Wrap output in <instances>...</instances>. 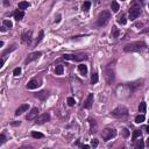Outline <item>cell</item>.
Masks as SVG:
<instances>
[{"label":"cell","mask_w":149,"mask_h":149,"mask_svg":"<svg viewBox=\"0 0 149 149\" xmlns=\"http://www.w3.org/2000/svg\"><path fill=\"white\" fill-rule=\"evenodd\" d=\"M110 19H111V13H110L108 11H103V12L98 15L97 25H98L99 27H103V26H105L107 22H108Z\"/></svg>","instance_id":"cell-1"},{"label":"cell","mask_w":149,"mask_h":149,"mask_svg":"<svg viewBox=\"0 0 149 149\" xmlns=\"http://www.w3.org/2000/svg\"><path fill=\"white\" fill-rule=\"evenodd\" d=\"M146 47L143 42H135V43H131V44H127L124 48V50L126 53H133V51H140Z\"/></svg>","instance_id":"cell-2"},{"label":"cell","mask_w":149,"mask_h":149,"mask_svg":"<svg viewBox=\"0 0 149 149\" xmlns=\"http://www.w3.org/2000/svg\"><path fill=\"white\" fill-rule=\"evenodd\" d=\"M140 13H141L140 5L139 4H133V6H131V8H129V19L132 21L137 19V16L140 15Z\"/></svg>","instance_id":"cell-3"},{"label":"cell","mask_w":149,"mask_h":149,"mask_svg":"<svg viewBox=\"0 0 149 149\" xmlns=\"http://www.w3.org/2000/svg\"><path fill=\"white\" fill-rule=\"evenodd\" d=\"M116 135V131L114 128H105L101 132V137H103L105 141H108V140L113 139Z\"/></svg>","instance_id":"cell-4"},{"label":"cell","mask_w":149,"mask_h":149,"mask_svg":"<svg viewBox=\"0 0 149 149\" xmlns=\"http://www.w3.org/2000/svg\"><path fill=\"white\" fill-rule=\"evenodd\" d=\"M128 114V108L125 106H118L112 111V115L113 116H124Z\"/></svg>","instance_id":"cell-5"},{"label":"cell","mask_w":149,"mask_h":149,"mask_svg":"<svg viewBox=\"0 0 149 149\" xmlns=\"http://www.w3.org/2000/svg\"><path fill=\"white\" fill-rule=\"evenodd\" d=\"M114 70L111 66H107L106 70H105V79H106L107 84H112L114 82Z\"/></svg>","instance_id":"cell-6"},{"label":"cell","mask_w":149,"mask_h":149,"mask_svg":"<svg viewBox=\"0 0 149 149\" xmlns=\"http://www.w3.org/2000/svg\"><path fill=\"white\" fill-rule=\"evenodd\" d=\"M49 120H50V114H49V113H43V114H41L37 119H36V124L42 125V124H44V122L49 121Z\"/></svg>","instance_id":"cell-7"},{"label":"cell","mask_w":149,"mask_h":149,"mask_svg":"<svg viewBox=\"0 0 149 149\" xmlns=\"http://www.w3.org/2000/svg\"><path fill=\"white\" fill-rule=\"evenodd\" d=\"M32 36H33V32L32 31H26L25 33L21 35V41L25 43H29L32 41Z\"/></svg>","instance_id":"cell-8"},{"label":"cell","mask_w":149,"mask_h":149,"mask_svg":"<svg viewBox=\"0 0 149 149\" xmlns=\"http://www.w3.org/2000/svg\"><path fill=\"white\" fill-rule=\"evenodd\" d=\"M40 83H41L40 79H37V78H33V79H31V81H29V83L27 84V88H29V90H34V88L38 87V86L41 85Z\"/></svg>","instance_id":"cell-9"},{"label":"cell","mask_w":149,"mask_h":149,"mask_svg":"<svg viewBox=\"0 0 149 149\" xmlns=\"http://www.w3.org/2000/svg\"><path fill=\"white\" fill-rule=\"evenodd\" d=\"M41 55H42V53H40V51H37V53H33V54H31V55H29L27 58H26L25 63H26V64H28V63H31V62L35 61V59H37V58L40 57Z\"/></svg>","instance_id":"cell-10"},{"label":"cell","mask_w":149,"mask_h":149,"mask_svg":"<svg viewBox=\"0 0 149 149\" xmlns=\"http://www.w3.org/2000/svg\"><path fill=\"white\" fill-rule=\"evenodd\" d=\"M37 114H38V108L37 107H33V108L31 110V112H28L27 120H33V119H35L36 116H37Z\"/></svg>","instance_id":"cell-11"},{"label":"cell","mask_w":149,"mask_h":149,"mask_svg":"<svg viewBox=\"0 0 149 149\" xmlns=\"http://www.w3.org/2000/svg\"><path fill=\"white\" fill-rule=\"evenodd\" d=\"M92 104H93V93H90L87 96L85 100V104H84V108H91Z\"/></svg>","instance_id":"cell-12"},{"label":"cell","mask_w":149,"mask_h":149,"mask_svg":"<svg viewBox=\"0 0 149 149\" xmlns=\"http://www.w3.org/2000/svg\"><path fill=\"white\" fill-rule=\"evenodd\" d=\"M28 108H29V105H28V104H23V105H21V106L15 111V115H16V116L21 115V114H22L23 112H27Z\"/></svg>","instance_id":"cell-13"},{"label":"cell","mask_w":149,"mask_h":149,"mask_svg":"<svg viewBox=\"0 0 149 149\" xmlns=\"http://www.w3.org/2000/svg\"><path fill=\"white\" fill-rule=\"evenodd\" d=\"M88 124H90V131H91V133H96L98 131V126H97V122L94 119L92 118L88 119Z\"/></svg>","instance_id":"cell-14"},{"label":"cell","mask_w":149,"mask_h":149,"mask_svg":"<svg viewBox=\"0 0 149 149\" xmlns=\"http://www.w3.org/2000/svg\"><path fill=\"white\" fill-rule=\"evenodd\" d=\"M23 16H25V12H23V11L18 9V11H15V12H14V19H15L16 21L22 20Z\"/></svg>","instance_id":"cell-15"},{"label":"cell","mask_w":149,"mask_h":149,"mask_svg":"<svg viewBox=\"0 0 149 149\" xmlns=\"http://www.w3.org/2000/svg\"><path fill=\"white\" fill-rule=\"evenodd\" d=\"M144 148V141L142 139L136 140L135 142V146H134V149H143Z\"/></svg>","instance_id":"cell-16"},{"label":"cell","mask_w":149,"mask_h":149,"mask_svg":"<svg viewBox=\"0 0 149 149\" xmlns=\"http://www.w3.org/2000/svg\"><path fill=\"white\" fill-rule=\"evenodd\" d=\"M35 97H36V98H38V99H41V100H46L47 97H48V92H46V91H41L40 93H36V94H35Z\"/></svg>","instance_id":"cell-17"},{"label":"cell","mask_w":149,"mask_h":149,"mask_svg":"<svg viewBox=\"0 0 149 149\" xmlns=\"http://www.w3.org/2000/svg\"><path fill=\"white\" fill-rule=\"evenodd\" d=\"M29 6H31V4H29V3H27V1H21V3H19L18 7H19V9H20V11H23V9H27Z\"/></svg>","instance_id":"cell-18"},{"label":"cell","mask_w":149,"mask_h":149,"mask_svg":"<svg viewBox=\"0 0 149 149\" xmlns=\"http://www.w3.org/2000/svg\"><path fill=\"white\" fill-rule=\"evenodd\" d=\"M78 70H79V72H81L82 75H84V76H85L86 73H87V66H86L85 64H79V65H78Z\"/></svg>","instance_id":"cell-19"},{"label":"cell","mask_w":149,"mask_h":149,"mask_svg":"<svg viewBox=\"0 0 149 149\" xmlns=\"http://www.w3.org/2000/svg\"><path fill=\"white\" fill-rule=\"evenodd\" d=\"M118 22L120 23V25H126L127 19H126V16H125V14H121V15L118 16Z\"/></svg>","instance_id":"cell-20"},{"label":"cell","mask_w":149,"mask_h":149,"mask_svg":"<svg viewBox=\"0 0 149 149\" xmlns=\"http://www.w3.org/2000/svg\"><path fill=\"white\" fill-rule=\"evenodd\" d=\"M111 9L113 11L114 13H116L119 9H120V7H119V4L116 3V1H112V4H111Z\"/></svg>","instance_id":"cell-21"},{"label":"cell","mask_w":149,"mask_h":149,"mask_svg":"<svg viewBox=\"0 0 149 149\" xmlns=\"http://www.w3.org/2000/svg\"><path fill=\"white\" fill-rule=\"evenodd\" d=\"M119 35H120V31H119L115 26L112 27V37H119Z\"/></svg>","instance_id":"cell-22"},{"label":"cell","mask_w":149,"mask_h":149,"mask_svg":"<svg viewBox=\"0 0 149 149\" xmlns=\"http://www.w3.org/2000/svg\"><path fill=\"white\" fill-rule=\"evenodd\" d=\"M63 71H64V66L62 65V64H59V65L56 66V69H55L56 75H62V73H63Z\"/></svg>","instance_id":"cell-23"},{"label":"cell","mask_w":149,"mask_h":149,"mask_svg":"<svg viewBox=\"0 0 149 149\" xmlns=\"http://www.w3.org/2000/svg\"><path fill=\"white\" fill-rule=\"evenodd\" d=\"M90 7H91V3H90V1H85V3L83 4V6H82V9H83L84 12H87V11L90 9Z\"/></svg>","instance_id":"cell-24"},{"label":"cell","mask_w":149,"mask_h":149,"mask_svg":"<svg viewBox=\"0 0 149 149\" xmlns=\"http://www.w3.org/2000/svg\"><path fill=\"white\" fill-rule=\"evenodd\" d=\"M144 120H146V116H144L143 114H141V115H137L136 118H135V122H136V124H142Z\"/></svg>","instance_id":"cell-25"},{"label":"cell","mask_w":149,"mask_h":149,"mask_svg":"<svg viewBox=\"0 0 149 149\" xmlns=\"http://www.w3.org/2000/svg\"><path fill=\"white\" fill-rule=\"evenodd\" d=\"M98 81H99L98 73L93 72V73H92V77H91V84H97V83H98Z\"/></svg>","instance_id":"cell-26"},{"label":"cell","mask_w":149,"mask_h":149,"mask_svg":"<svg viewBox=\"0 0 149 149\" xmlns=\"http://www.w3.org/2000/svg\"><path fill=\"white\" fill-rule=\"evenodd\" d=\"M32 136H33L34 139H42L44 135H43L42 133H38V132H33V133H32Z\"/></svg>","instance_id":"cell-27"},{"label":"cell","mask_w":149,"mask_h":149,"mask_svg":"<svg viewBox=\"0 0 149 149\" xmlns=\"http://www.w3.org/2000/svg\"><path fill=\"white\" fill-rule=\"evenodd\" d=\"M142 135V132L140 131V129H135L133 133V139H137V137H141Z\"/></svg>","instance_id":"cell-28"},{"label":"cell","mask_w":149,"mask_h":149,"mask_svg":"<svg viewBox=\"0 0 149 149\" xmlns=\"http://www.w3.org/2000/svg\"><path fill=\"white\" fill-rule=\"evenodd\" d=\"M43 35H44V33H43V31H41L40 32V35H38V37L36 38V41L34 42V46H36V44H38V43L42 41V38H43Z\"/></svg>","instance_id":"cell-29"},{"label":"cell","mask_w":149,"mask_h":149,"mask_svg":"<svg viewBox=\"0 0 149 149\" xmlns=\"http://www.w3.org/2000/svg\"><path fill=\"white\" fill-rule=\"evenodd\" d=\"M66 101H68V105H69V106H73V105L76 104V100H75V98H72V97H69Z\"/></svg>","instance_id":"cell-30"},{"label":"cell","mask_w":149,"mask_h":149,"mask_svg":"<svg viewBox=\"0 0 149 149\" xmlns=\"http://www.w3.org/2000/svg\"><path fill=\"white\" fill-rule=\"evenodd\" d=\"M146 107H147V104L144 103V101H142V103L140 104L139 111H140V112H146Z\"/></svg>","instance_id":"cell-31"},{"label":"cell","mask_w":149,"mask_h":149,"mask_svg":"<svg viewBox=\"0 0 149 149\" xmlns=\"http://www.w3.org/2000/svg\"><path fill=\"white\" fill-rule=\"evenodd\" d=\"M4 26L7 28H12L13 23H12V21H9V20H4Z\"/></svg>","instance_id":"cell-32"},{"label":"cell","mask_w":149,"mask_h":149,"mask_svg":"<svg viewBox=\"0 0 149 149\" xmlns=\"http://www.w3.org/2000/svg\"><path fill=\"white\" fill-rule=\"evenodd\" d=\"M73 56H75V55H69V54H68V55H64L63 58H64V59H68V61H73Z\"/></svg>","instance_id":"cell-33"},{"label":"cell","mask_w":149,"mask_h":149,"mask_svg":"<svg viewBox=\"0 0 149 149\" xmlns=\"http://www.w3.org/2000/svg\"><path fill=\"white\" fill-rule=\"evenodd\" d=\"M20 73H21V69L20 68H15V69H14V71H13V75H14V76H19Z\"/></svg>","instance_id":"cell-34"},{"label":"cell","mask_w":149,"mask_h":149,"mask_svg":"<svg viewBox=\"0 0 149 149\" xmlns=\"http://www.w3.org/2000/svg\"><path fill=\"white\" fill-rule=\"evenodd\" d=\"M6 140H7L6 135H4V134H0V143H5Z\"/></svg>","instance_id":"cell-35"},{"label":"cell","mask_w":149,"mask_h":149,"mask_svg":"<svg viewBox=\"0 0 149 149\" xmlns=\"http://www.w3.org/2000/svg\"><path fill=\"white\" fill-rule=\"evenodd\" d=\"M91 146L93 147V148H97V147H98V140L97 139H93L91 141Z\"/></svg>","instance_id":"cell-36"},{"label":"cell","mask_w":149,"mask_h":149,"mask_svg":"<svg viewBox=\"0 0 149 149\" xmlns=\"http://www.w3.org/2000/svg\"><path fill=\"white\" fill-rule=\"evenodd\" d=\"M122 134H124V136H125V137H128V136H129V132H128V129L124 128V129H122Z\"/></svg>","instance_id":"cell-37"},{"label":"cell","mask_w":149,"mask_h":149,"mask_svg":"<svg viewBox=\"0 0 149 149\" xmlns=\"http://www.w3.org/2000/svg\"><path fill=\"white\" fill-rule=\"evenodd\" d=\"M16 149H33L31 146H22V147H20V148H16Z\"/></svg>","instance_id":"cell-38"},{"label":"cell","mask_w":149,"mask_h":149,"mask_svg":"<svg viewBox=\"0 0 149 149\" xmlns=\"http://www.w3.org/2000/svg\"><path fill=\"white\" fill-rule=\"evenodd\" d=\"M0 31H1V32H4V33H5V32L7 31V28H6L5 26H3V27H0Z\"/></svg>","instance_id":"cell-39"},{"label":"cell","mask_w":149,"mask_h":149,"mask_svg":"<svg viewBox=\"0 0 149 149\" xmlns=\"http://www.w3.org/2000/svg\"><path fill=\"white\" fill-rule=\"evenodd\" d=\"M3 66H4V61L3 59H0V69L3 68Z\"/></svg>","instance_id":"cell-40"},{"label":"cell","mask_w":149,"mask_h":149,"mask_svg":"<svg viewBox=\"0 0 149 149\" xmlns=\"http://www.w3.org/2000/svg\"><path fill=\"white\" fill-rule=\"evenodd\" d=\"M18 125H20V121H19V122H14V124H13V126H18Z\"/></svg>","instance_id":"cell-41"},{"label":"cell","mask_w":149,"mask_h":149,"mask_svg":"<svg viewBox=\"0 0 149 149\" xmlns=\"http://www.w3.org/2000/svg\"><path fill=\"white\" fill-rule=\"evenodd\" d=\"M3 46H4V42H3V41H0V48H1Z\"/></svg>","instance_id":"cell-42"},{"label":"cell","mask_w":149,"mask_h":149,"mask_svg":"<svg viewBox=\"0 0 149 149\" xmlns=\"http://www.w3.org/2000/svg\"><path fill=\"white\" fill-rule=\"evenodd\" d=\"M83 149H88V146H84V147H83Z\"/></svg>","instance_id":"cell-43"},{"label":"cell","mask_w":149,"mask_h":149,"mask_svg":"<svg viewBox=\"0 0 149 149\" xmlns=\"http://www.w3.org/2000/svg\"><path fill=\"white\" fill-rule=\"evenodd\" d=\"M43 149H51V148H43Z\"/></svg>","instance_id":"cell-44"},{"label":"cell","mask_w":149,"mask_h":149,"mask_svg":"<svg viewBox=\"0 0 149 149\" xmlns=\"http://www.w3.org/2000/svg\"><path fill=\"white\" fill-rule=\"evenodd\" d=\"M120 149H125V148H124V147H122V148H120Z\"/></svg>","instance_id":"cell-45"}]
</instances>
